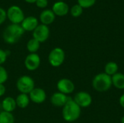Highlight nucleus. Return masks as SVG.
Wrapping results in <instances>:
<instances>
[{
    "label": "nucleus",
    "instance_id": "obj_1",
    "mask_svg": "<svg viewBox=\"0 0 124 123\" xmlns=\"http://www.w3.org/2000/svg\"><path fill=\"white\" fill-rule=\"evenodd\" d=\"M25 31L19 24H10L3 31L2 38L7 44H15L20 41Z\"/></svg>",
    "mask_w": 124,
    "mask_h": 123
},
{
    "label": "nucleus",
    "instance_id": "obj_2",
    "mask_svg": "<svg viewBox=\"0 0 124 123\" xmlns=\"http://www.w3.org/2000/svg\"><path fill=\"white\" fill-rule=\"evenodd\" d=\"M81 114V108L70 98L62 109V117L68 123H74L79 119Z\"/></svg>",
    "mask_w": 124,
    "mask_h": 123
},
{
    "label": "nucleus",
    "instance_id": "obj_3",
    "mask_svg": "<svg viewBox=\"0 0 124 123\" xmlns=\"http://www.w3.org/2000/svg\"><path fill=\"white\" fill-rule=\"evenodd\" d=\"M111 76L105 72L96 75L92 80V87L98 92H105L112 87Z\"/></svg>",
    "mask_w": 124,
    "mask_h": 123
},
{
    "label": "nucleus",
    "instance_id": "obj_4",
    "mask_svg": "<svg viewBox=\"0 0 124 123\" xmlns=\"http://www.w3.org/2000/svg\"><path fill=\"white\" fill-rule=\"evenodd\" d=\"M16 88L20 94H29L35 88V81L28 75H22L16 81Z\"/></svg>",
    "mask_w": 124,
    "mask_h": 123
},
{
    "label": "nucleus",
    "instance_id": "obj_5",
    "mask_svg": "<svg viewBox=\"0 0 124 123\" xmlns=\"http://www.w3.org/2000/svg\"><path fill=\"white\" fill-rule=\"evenodd\" d=\"M65 53L60 47H54L52 49L48 55L49 64L53 67H60L65 62Z\"/></svg>",
    "mask_w": 124,
    "mask_h": 123
},
{
    "label": "nucleus",
    "instance_id": "obj_6",
    "mask_svg": "<svg viewBox=\"0 0 124 123\" xmlns=\"http://www.w3.org/2000/svg\"><path fill=\"white\" fill-rule=\"evenodd\" d=\"M25 17L24 12L19 6L12 5L7 10V18L12 24L20 25Z\"/></svg>",
    "mask_w": 124,
    "mask_h": 123
},
{
    "label": "nucleus",
    "instance_id": "obj_7",
    "mask_svg": "<svg viewBox=\"0 0 124 123\" xmlns=\"http://www.w3.org/2000/svg\"><path fill=\"white\" fill-rule=\"evenodd\" d=\"M50 30L47 25L39 24L36 29L32 32L33 38L37 40L39 43L45 42L49 37Z\"/></svg>",
    "mask_w": 124,
    "mask_h": 123
},
{
    "label": "nucleus",
    "instance_id": "obj_8",
    "mask_svg": "<svg viewBox=\"0 0 124 123\" xmlns=\"http://www.w3.org/2000/svg\"><path fill=\"white\" fill-rule=\"evenodd\" d=\"M24 65L28 70L35 71L41 65V57L37 53L28 54L24 60Z\"/></svg>",
    "mask_w": 124,
    "mask_h": 123
},
{
    "label": "nucleus",
    "instance_id": "obj_9",
    "mask_svg": "<svg viewBox=\"0 0 124 123\" xmlns=\"http://www.w3.org/2000/svg\"><path fill=\"white\" fill-rule=\"evenodd\" d=\"M73 99L81 108L89 107L92 103V97L86 91H79L76 93Z\"/></svg>",
    "mask_w": 124,
    "mask_h": 123
},
{
    "label": "nucleus",
    "instance_id": "obj_10",
    "mask_svg": "<svg viewBox=\"0 0 124 123\" xmlns=\"http://www.w3.org/2000/svg\"><path fill=\"white\" fill-rule=\"evenodd\" d=\"M57 88L59 92L68 96L74 91L75 84L68 78H62L57 81Z\"/></svg>",
    "mask_w": 124,
    "mask_h": 123
},
{
    "label": "nucleus",
    "instance_id": "obj_11",
    "mask_svg": "<svg viewBox=\"0 0 124 123\" xmlns=\"http://www.w3.org/2000/svg\"><path fill=\"white\" fill-rule=\"evenodd\" d=\"M31 101L39 104L44 103L46 99V93L44 89L35 87L28 94Z\"/></svg>",
    "mask_w": 124,
    "mask_h": 123
},
{
    "label": "nucleus",
    "instance_id": "obj_12",
    "mask_svg": "<svg viewBox=\"0 0 124 123\" xmlns=\"http://www.w3.org/2000/svg\"><path fill=\"white\" fill-rule=\"evenodd\" d=\"M70 99L68 95L62 94L59 91L54 92L50 97V103L55 107H63L64 105Z\"/></svg>",
    "mask_w": 124,
    "mask_h": 123
},
{
    "label": "nucleus",
    "instance_id": "obj_13",
    "mask_svg": "<svg viewBox=\"0 0 124 123\" xmlns=\"http://www.w3.org/2000/svg\"><path fill=\"white\" fill-rule=\"evenodd\" d=\"M20 25L24 30V31L33 32L39 25V20L34 16H28L24 18Z\"/></svg>",
    "mask_w": 124,
    "mask_h": 123
},
{
    "label": "nucleus",
    "instance_id": "obj_14",
    "mask_svg": "<svg viewBox=\"0 0 124 123\" xmlns=\"http://www.w3.org/2000/svg\"><path fill=\"white\" fill-rule=\"evenodd\" d=\"M52 10L55 14V16L57 15L59 17H63L68 13L70 9L68 5L64 1H57L55 3H54Z\"/></svg>",
    "mask_w": 124,
    "mask_h": 123
},
{
    "label": "nucleus",
    "instance_id": "obj_15",
    "mask_svg": "<svg viewBox=\"0 0 124 123\" xmlns=\"http://www.w3.org/2000/svg\"><path fill=\"white\" fill-rule=\"evenodd\" d=\"M55 20V14L52 9H44L39 14V20L41 24L45 25H49L52 24Z\"/></svg>",
    "mask_w": 124,
    "mask_h": 123
},
{
    "label": "nucleus",
    "instance_id": "obj_16",
    "mask_svg": "<svg viewBox=\"0 0 124 123\" xmlns=\"http://www.w3.org/2000/svg\"><path fill=\"white\" fill-rule=\"evenodd\" d=\"M1 107L3 111L12 113L17 107L15 99L11 96L5 97L1 103Z\"/></svg>",
    "mask_w": 124,
    "mask_h": 123
},
{
    "label": "nucleus",
    "instance_id": "obj_17",
    "mask_svg": "<svg viewBox=\"0 0 124 123\" xmlns=\"http://www.w3.org/2000/svg\"><path fill=\"white\" fill-rule=\"evenodd\" d=\"M15 101L17 107L20 109H25L28 107L30 104V98L28 94H19L15 98Z\"/></svg>",
    "mask_w": 124,
    "mask_h": 123
},
{
    "label": "nucleus",
    "instance_id": "obj_18",
    "mask_svg": "<svg viewBox=\"0 0 124 123\" xmlns=\"http://www.w3.org/2000/svg\"><path fill=\"white\" fill-rule=\"evenodd\" d=\"M112 85L117 89H124V74L121 72H117L114 75L111 76Z\"/></svg>",
    "mask_w": 124,
    "mask_h": 123
},
{
    "label": "nucleus",
    "instance_id": "obj_19",
    "mask_svg": "<svg viewBox=\"0 0 124 123\" xmlns=\"http://www.w3.org/2000/svg\"><path fill=\"white\" fill-rule=\"evenodd\" d=\"M40 45H41V43H39L35 38H32L27 42L26 49H27L28 51L29 52V54L36 53L40 49Z\"/></svg>",
    "mask_w": 124,
    "mask_h": 123
},
{
    "label": "nucleus",
    "instance_id": "obj_20",
    "mask_svg": "<svg viewBox=\"0 0 124 123\" xmlns=\"http://www.w3.org/2000/svg\"><path fill=\"white\" fill-rule=\"evenodd\" d=\"M118 65L115 62H109L105 66V73L110 76L114 75L116 73L118 72Z\"/></svg>",
    "mask_w": 124,
    "mask_h": 123
},
{
    "label": "nucleus",
    "instance_id": "obj_21",
    "mask_svg": "<svg viewBox=\"0 0 124 123\" xmlns=\"http://www.w3.org/2000/svg\"><path fill=\"white\" fill-rule=\"evenodd\" d=\"M0 123H15V117L11 112L1 111L0 112Z\"/></svg>",
    "mask_w": 124,
    "mask_h": 123
},
{
    "label": "nucleus",
    "instance_id": "obj_22",
    "mask_svg": "<svg viewBox=\"0 0 124 123\" xmlns=\"http://www.w3.org/2000/svg\"><path fill=\"white\" fill-rule=\"evenodd\" d=\"M70 14H71V15L73 17H78L83 13V8L79 4H77L73 5L70 8Z\"/></svg>",
    "mask_w": 124,
    "mask_h": 123
},
{
    "label": "nucleus",
    "instance_id": "obj_23",
    "mask_svg": "<svg viewBox=\"0 0 124 123\" xmlns=\"http://www.w3.org/2000/svg\"><path fill=\"white\" fill-rule=\"evenodd\" d=\"M8 77L7 70L2 65H0V84H4L8 80Z\"/></svg>",
    "mask_w": 124,
    "mask_h": 123
},
{
    "label": "nucleus",
    "instance_id": "obj_24",
    "mask_svg": "<svg viewBox=\"0 0 124 123\" xmlns=\"http://www.w3.org/2000/svg\"><path fill=\"white\" fill-rule=\"evenodd\" d=\"M77 1L78 4H79L83 9L89 8L96 3V0H77Z\"/></svg>",
    "mask_w": 124,
    "mask_h": 123
},
{
    "label": "nucleus",
    "instance_id": "obj_25",
    "mask_svg": "<svg viewBox=\"0 0 124 123\" xmlns=\"http://www.w3.org/2000/svg\"><path fill=\"white\" fill-rule=\"evenodd\" d=\"M9 55V51L0 49V65H2L7 61V59Z\"/></svg>",
    "mask_w": 124,
    "mask_h": 123
},
{
    "label": "nucleus",
    "instance_id": "obj_26",
    "mask_svg": "<svg viewBox=\"0 0 124 123\" xmlns=\"http://www.w3.org/2000/svg\"><path fill=\"white\" fill-rule=\"evenodd\" d=\"M36 4L39 8H46L48 5V0H36Z\"/></svg>",
    "mask_w": 124,
    "mask_h": 123
},
{
    "label": "nucleus",
    "instance_id": "obj_27",
    "mask_svg": "<svg viewBox=\"0 0 124 123\" xmlns=\"http://www.w3.org/2000/svg\"><path fill=\"white\" fill-rule=\"evenodd\" d=\"M7 19V12L3 8L0 7V25L4 22Z\"/></svg>",
    "mask_w": 124,
    "mask_h": 123
},
{
    "label": "nucleus",
    "instance_id": "obj_28",
    "mask_svg": "<svg viewBox=\"0 0 124 123\" xmlns=\"http://www.w3.org/2000/svg\"><path fill=\"white\" fill-rule=\"evenodd\" d=\"M6 86H4V84H0V97L4 96V94H6Z\"/></svg>",
    "mask_w": 124,
    "mask_h": 123
},
{
    "label": "nucleus",
    "instance_id": "obj_29",
    "mask_svg": "<svg viewBox=\"0 0 124 123\" xmlns=\"http://www.w3.org/2000/svg\"><path fill=\"white\" fill-rule=\"evenodd\" d=\"M119 104H120L121 107L124 109V94H122L119 98Z\"/></svg>",
    "mask_w": 124,
    "mask_h": 123
},
{
    "label": "nucleus",
    "instance_id": "obj_30",
    "mask_svg": "<svg viewBox=\"0 0 124 123\" xmlns=\"http://www.w3.org/2000/svg\"><path fill=\"white\" fill-rule=\"evenodd\" d=\"M24 1L29 4H33V3H36V0H24Z\"/></svg>",
    "mask_w": 124,
    "mask_h": 123
},
{
    "label": "nucleus",
    "instance_id": "obj_31",
    "mask_svg": "<svg viewBox=\"0 0 124 123\" xmlns=\"http://www.w3.org/2000/svg\"><path fill=\"white\" fill-rule=\"evenodd\" d=\"M121 123H124V115L122 117V118H121Z\"/></svg>",
    "mask_w": 124,
    "mask_h": 123
},
{
    "label": "nucleus",
    "instance_id": "obj_32",
    "mask_svg": "<svg viewBox=\"0 0 124 123\" xmlns=\"http://www.w3.org/2000/svg\"><path fill=\"white\" fill-rule=\"evenodd\" d=\"M57 1H64V0H57Z\"/></svg>",
    "mask_w": 124,
    "mask_h": 123
},
{
    "label": "nucleus",
    "instance_id": "obj_33",
    "mask_svg": "<svg viewBox=\"0 0 124 123\" xmlns=\"http://www.w3.org/2000/svg\"><path fill=\"white\" fill-rule=\"evenodd\" d=\"M0 109H1V104H0Z\"/></svg>",
    "mask_w": 124,
    "mask_h": 123
},
{
    "label": "nucleus",
    "instance_id": "obj_34",
    "mask_svg": "<svg viewBox=\"0 0 124 123\" xmlns=\"http://www.w3.org/2000/svg\"></svg>",
    "mask_w": 124,
    "mask_h": 123
}]
</instances>
